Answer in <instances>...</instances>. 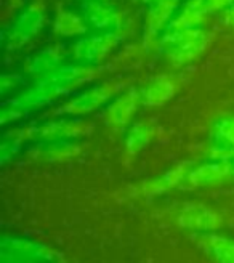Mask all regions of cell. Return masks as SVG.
I'll use <instances>...</instances> for the list:
<instances>
[{
    "label": "cell",
    "mask_w": 234,
    "mask_h": 263,
    "mask_svg": "<svg viewBox=\"0 0 234 263\" xmlns=\"http://www.w3.org/2000/svg\"><path fill=\"white\" fill-rule=\"evenodd\" d=\"M210 34L202 28L186 31H165L161 37V48L167 60L175 66H183L196 60L209 47Z\"/></svg>",
    "instance_id": "obj_1"
},
{
    "label": "cell",
    "mask_w": 234,
    "mask_h": 263,
    "mask_svg": "<svg viewBox=\"0 0 234 263\" xmlns=\"http://www.w3.org/2000/svg\"><path fill=\"white\" fill-rule=\"evenodd\" d=\"M125 82L122 81H109L103 82L100 85H95L84 93L77 95L75 98L69 100L66 104H63L61 108L55 111V114L60 116H85L90 114L101 106H105L108 101H111L121 90H124Z\"/></svg>",
    "instance_id": "obj_2"
},
{
    "label": "cell",
    "mask_w": 234,
    "mask_h": 263,
    "mask_svg": "<svg viewBox=\"0 0 234 263\" xmlns=\"http://www.w3.org/2000/svg\"><path fill=\"white\" fill-rule=\"evenodd\" d=\"M92 132V124L79 121V119H60L50 121L41 125L23 130L24 140L35 141H63V140H75Z\"/></svg>",
    "instance_id": "obj_3"
},
{
    "label": "cell",
    "mask_w": 234,
    "mask_h": 263,
    "mask_svg": "<svg viewBox=\"0 0 234 263\" xmlns=\"http://www.w3.org/2000/svg\"><path fill=\"white\" fill-rule=\"evenodd\" d=\"M45 21V13L42 5L32 4L26 8L21 15L13 23V26L5 31L4 35V45L8 50H16L28 44L31 39L42 29Z\"/></svg>",
    "instance_id": "obj_4"
},
{
    "label": "cell",
    "mask_w": 234,
    "mask_h": 263,
    "mask_svg": "<svg viewBox=\"0 0 234 263\" xmlns=\"http://www.w3.org/2000/svg\"><path fill=\"white\" fill-rule=\"evenodd\" d=\"M81 15L90 28L100 32H119L122 28L121 11L105 0H82Z\"/></svg>",
    "instance_id": "obj_5"
},
{
    "label": "cell",
    "mask_w": 234,
    "mask_h": 263,
    "mask_svg": "<svg viewBox=\"0 0 234 263\" xmlns=\"http://www.w3.org/2000/svg\"><path fill=\"white\" fill-rule=\"evenodd\" d=\"M96 68L92 64H69V66H60L58 69L51 71L50 74L44 76L41 81L44 85L56 90L60 95H64L71 91L74 87L81 85L90 79L96 76Z\"/></svg>",
    "instance_id": "obj_6"
},
{
    "label": "cell",
    "mask_w": 234,
    "mask_h": 263,
    "mask_svg": "<svg viewBox=\"0 0 234 263\" xmlns=\"http://www.w3.org/2000/svg\"><path fill=\"white\" fill-rule=\"evenodd\" d=\"M119 32H101L90 37H84L74 47V57L79 63L95 66L105 60L111 51L121 44Z\"/></svg>",
    "instance_id": "obj_7"
},
{
    "label": "cell",
    "mask_w": 234,
    "mask_h": 263,
    "mask_svg": "<svg viewBox=\"0 0 234 263\" xmlns=\"http://www.w3.org/2000/svg\"><path fill=\"white\" fill-rule=\"evenodd\" d=\"M141 91L136 88L125 90L124 93L115 97L106 108L105 121L106 124L114 130H122L130 122H132L133 116L136 114L140 104H141Z\"/></svg>",
    "instance_id": "obj_8"
},
{
    "label": "cell",
    "mask_w": 234,
    "mask_h": 263,
    "mask_svg": "<svg viewBox=\"0 0 234 263\" xmlns=\"http://www.w3.org/2000/svg\"><path fill=\"white\" fill-rule=\"evenodd\" d=\"M177 221L181 228L189 231L209 233L222 228L223 218L213 209L204 204H188L180 210Z\"/></svg>",
    "instance_id": "obj_9"
},
{
    "label": "cell",
    "mask_w": 234,
    "mask_h": 263,
    "mask_svg": "<svg viewBox=\"0 0 234 263\" xmlns=\"http://www.w3.org/2000/svg\"><path fill=\"white\" fill-rule=\"evenodd\" d=\"M181 0H158L149 5L145 18V41L151 42L164 31H167L168 24L175 18L180 10Z\"/></svg>",
    "instance_id": "obj_10"
},
{
    "label": "cell",
    "mask_w": 234,
    "mask_h": 263,
    "mask_svg": "<svg viewBox=\"0 0 234 263\" xmlns=\"http://www.w3.org/2000/svg\"><path fill=\"white\" fill-rule=\"evenodd\" d=\"M234 175V164L225 161H210L192 168L186 177L189 186H210Z\"/></svg>",
    "instance_id": "obj_11"
},
{
    "label": "cell",
    "mask_w": 234,
    "mask_h": 263,
    "mask_svg": "<svg viewBox=\"0 0 234 263\" xmlns=\"http://www.w3.org/2000/svg\"><path fill=\"white\" fill-rule=\"evenodd\" d=\"M209 15L210 11L207 8L205 0H186V4L177 11L175 18L168 24L167 31H186L201 28Z\"/></svg>",
    "instance_id": "obj_12"
},
{
    "label": "cell",
    "mask_w": 234,
    "mask_h": 263,
    "mask_svg": "<svg viewBox=\"0 0 234 263\" xmlns=\"http://www.w3.org/2000/svg\"><path fill=\"white\" fill-rule=\"evenodd\" d=\"M199 247L209 254L217 263H234V239L217 233H201L196 236Z\"/></svg>",
    "instance_id": "obj_13"
},
{
    "label": "cell",
    "mask_w": 234,
    "mask_h": 263,
    "mask_svg": "<svg viewBox=\"0 0 234 263\" xmlns=\"http://www.w3.org/2000/svg\"><path fill=\"white\" fill-rule=\"evenodd\" d=\"M177 91V84L173 79L161 76L151 81L141 90V101L145 106H162L167 101H170Z\"/></svg>",
    "instance_id": "obj_14"
},
{
    "label": "cell",
    "mask_w": 234,
    "mask_h": 263,
    "mask_svg": "<svg viewBox=\"0 0 234 263\" xmlns=\"http://www.w3.org/2000/svg\"><path fill=\"white\" fill-rule=\"evenodd\" d=\"M188 165H189L188 162H181V164H178L173 168L168 170V172L162 174L161 177L151 178L146 183H143V186H141L143 194L158 196V194H162V193H165L168 190L175 188L183 180H186V177L189 174L188 172Z\"/></svg>",
    "instance_id": "obj_15"
},
{
    "label": "cell",
    "mask_w": 234,
    "mask_h": 263,
    "mask_svg": "<svg viewBox=\"0 0 234 263\" xmlns=\"http://www.w3.org/2000/svg\"><path fill=\"white\" fill-rule=\"evenodd\" d=\"M53 31L60 37H81L87 34L88 24L79 13L71 10H60L53 20Z\"/></svg>",
    "instance_id": "obj_16"
},
{
    "label": "cell",
    "mask_w": 234,
    "mask_h": 263,
    "mask_svg": "<svg viewBox=\"0 0 234 263\" xmlns=\"http://www.w3.org/2000/svg\"><path fill=\"white\" fill-rule=\"evenodd\" d=\"M154 137V127L149 122H136L127 130L125 149L130 154H136L145 149Z\"/></svg>",
    "instance_id": "obj_17"
},
{
    "label": "cell",
    "mask_w": 234,
    "mask_h": 263,
    "mask_svg": "<svg viewBox=\"0 0 234 263\" xmlns=\"http://www.w3.org/2000/svg\"><path fill=\"white\" fill-rule=\"evenodd\" d=\"M82 146L79 143H74V140H63V141H51L47 143L41 149V156L47 161H68L71 157L79 156Z\"/></svg>",
    "instance_id": "obj_18"
},
{
    "label": "cell",
    "mask_w": 234,
    "mask_h": 263,
    "mask_svg": "<svg viewBox=\"0 0 234 263\" xmlns=\"http://www.w3.org/2000/svg\"><path fill=\"white\" fill-rule=\"evenodd\" d=\"M63 55L60 53L58 48H48L44 50L42 53L35 55L29 64H28V72L32 76H47L51 71H55L60 68V61H61Z\"/></svg>",
    "instance_id": "obj_19"
},
{
    "label": "cell",
    "mask_w": 234,
    "mask_h": 263,
    "mask_svg": "<svg viewBox=\"0 0 234 263\" xmlns=\"http://www.w3.org/2000/svg\"><path fill=\"white\" fill-rule=\"evenodd\" d=\"M213 144L234 148V116H222L212 125Z\"/></svg>",
    "instance_id": "obj_20"
},
{
    "label": "cell",
    "mask_w": 234,
    "mask_h": 263,
    "mask_svg": "<svg viewBox=\"0 0 234 263\" xmlns=\"http://www.w3.org/2000/svg\"><path fill=\"white\" fill-rule=\"evenodd\" d=\"M205 4L210 13H215V11L228 10L231 5H234V0H205Z\"/></svg>",
    "instance_id": "obj_21"
},
{
    "label": "cell",
    "mask_w": 234,
    "mask_h": 263,
    "mask_svg": "<svg viewBox=\"0 0 234 263\" xmlns=\"http://www.w3.org/2000/svg\"><path fill=\"white\" fill-rule=\"evenodd\" d=\"M20 76L13 74V76H2V79H0V88H2V93H7L8 90L15 88L18 84H20Z\"/></svg>",
    "instance_id": "obj_22"
},
{
    "label": "cell",
    "mask_w": 234,
    "mask_h": 263,
    "mask_svg": "<svg viewBox=\"0 0 234 263\" xmlns=\"http://www.w3.org/2000/svg\"><path fill=\"white\" fill-rule=\"evenodd\" d=\"M225 23L229 28L234 29V5H231L228 10H225Z\"/></svg>",
    "instance_id": "obj_23"
},
{
    "label": "cell",
    "mask_w": 234,
    "mask_h": 263,
    "mask_svg": "<svg viewBox=\"0 0 234 263\" xmlns=\"http://www.w3.org/2000/svg\"><path fill=\"white\" fill-rule=\"evenodd\" d=\"M138 2L146 4V5H151V4H154V2H158V0H138Z\"/></svg>",
    "instance_id": "obj_24"
},
{
    "label": "cell",
    "mask_w": 234,
    "mask_h": 263,
    "mask_svg": "<svg viewBox=\"0 0 234 263\" xmlns=\"http://www.w3.org/2000/svg\"><path fill=\"white\" fill-rule=\"evenodd\" d=\"M105 2H109V0H105Z\"/></svg>",
    "instance_id": "obj_25"
}]
</instances>
